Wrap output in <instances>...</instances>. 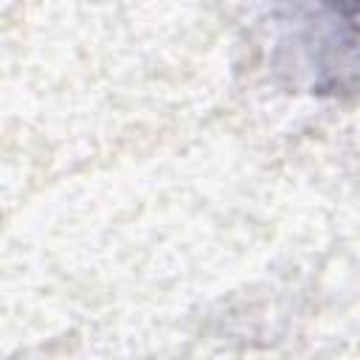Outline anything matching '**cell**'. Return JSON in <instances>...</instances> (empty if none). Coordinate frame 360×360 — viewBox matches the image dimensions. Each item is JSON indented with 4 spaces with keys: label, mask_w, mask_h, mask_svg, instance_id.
I'll return each instance as SVG.
<instances>
[{
    "label": "cell",
    "mask_w": 360,
    "mask_h": 360,
    "mask_svg": "<svg viewBox=\"0 0 360 360\" xmlns=\"http://www.w3.org/2000/svg\"><path fill=\"white\" fill-rule=\"evenodd\" d=\"M292 28V62L312 90L360 84V6L301 8Z\"/></svg>",
    "instance_id": "6da1fadb"
}]
</instances>
